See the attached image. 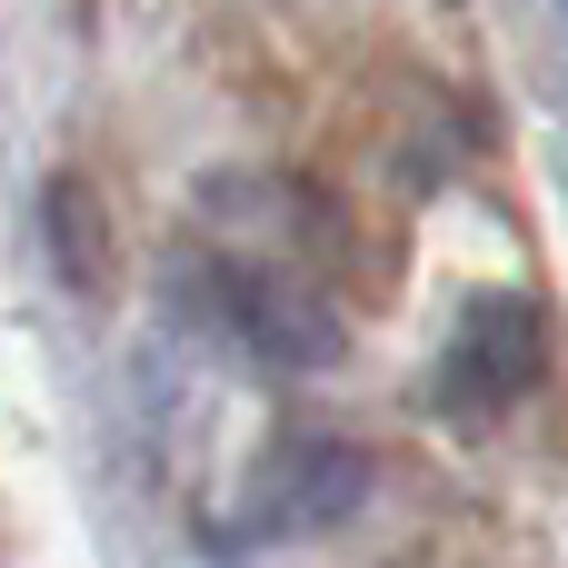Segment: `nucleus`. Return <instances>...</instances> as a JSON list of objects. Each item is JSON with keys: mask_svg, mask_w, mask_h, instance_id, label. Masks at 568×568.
I'll list each match as a JSON object with an SVG mask.
<instances>
[{"mask_svg": "<svg viewBox=\"0 0 568 568\" xmlns=\"http://www.w3.org/2000/svg\"><path fill=\"white\" fill-rule=\"evenodd\" d=\"M210 320L220 329H240L260 359H280V369H329L339 359V310L310 290V280H290V270H220L210 260Z\"/></svg>", "mask_w": 568, "mask_h": 568, "instance_id": "nucleus-1", "label": "nucleus"}, {"mask_svg": "<svg viewBox=\"0 0 568 568\" xmlns=\"http://www.w3.org/2000/svg\"><path fill=\"white\" fill-rule=\"evenodd\" d=\"M359 499H369V459H359L349 439H320V429H310V439H280V449H270L250 519H260V529H339Z\"/></svg>", "mask_w": 568, "mask_h": 568, "instance_id": "nucleus-2", "label": "nucleus"}, {"mask_svg": "<svg viewBox=\"0 0 568 568\" xmlns=\"http://www.w3.org/2000/svg\"><path fill=\"white\" fill-rule=\"evenodd\" d=\"M529 379H539V300H519V290L469 300V320L449 339V389L469 409H509Z\"/></svg>", "mask_w": 568, "mask_h": 568, "instance_id": "nucleus-3", "label": "nucleus"}, {"mask_svg": "<svg viewBox=\"0 0 568 568\" xmlns=\"http://www.w3.org/2000/svg\"><path fill=\"white\" fill-rule=\"evenodd\" d=\"M40 220H50V260H60V280L70 290H100L110 270H100V200L80 190V180H60L50 200H40Z\"/></svg>", "mask_w": 568, "mask_h": 568, "instance_id": "nucleus-4", "label": "nucleus"}]
</instances>
